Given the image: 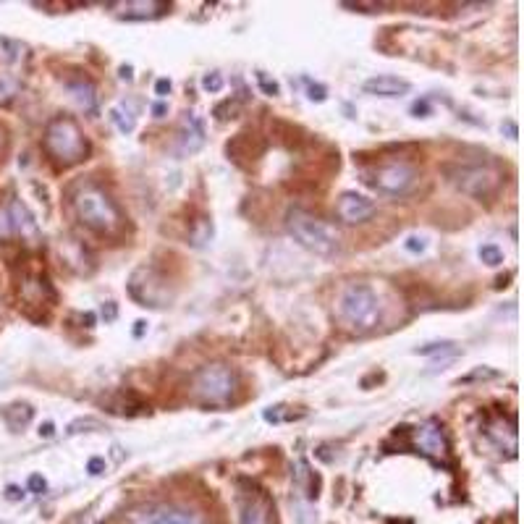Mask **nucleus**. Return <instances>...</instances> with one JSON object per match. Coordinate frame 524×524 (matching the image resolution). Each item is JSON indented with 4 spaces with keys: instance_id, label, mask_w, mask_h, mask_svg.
<instances>
[{
    "instance_id": "18",
    "label": "nucleus",
    "mask_w": 524,
    "mask_h": 524,
    "mask_svg": "<svg viewBox=\"0 0 524 524\" xmlns=\"http://www.w3.org/2000/svg\"><path fill=\"white\" fill-rule=\"evenodd\" d=\"M3 414H6V422L14 430L27 428L29 422H32V409H29L27 404H16V407H8Z\"/></svg>"
},
{
    "instance_id": "26",
    "label": "nucleus",
    "mask_w": 524,
    "mask_h": 524,
    "mask_svg": "<svg viewBox=\"0 0 524 524\" xmlns=\"http://www.w3.org/2000/svg\"><path fill=\"white\" fill-rule=\"evenodd\" d=\"M14 228H11V218H8V210H0V236H11Z\"/></svg>"
},
{
    "instance_id": "3",
    "label": "nucleus",
    "mask_w": 524,
    "mask_h": 524,
    "mask_svg": "<svg viewBox=\"0 0 524 524\" xmlns=\"http://www.w3.org/2000/svg\"><path fill=\"white\" fill-rule=\"evenodd\" d=\"M45 147L61 166H76L90 152V142L82 134L79 124L69 116H58L50 121L45 129Z\"/></svg>"
},
{
    "instance_id": "1",
    "label": "nucleus",
    "mask_w": 524,
    "mask_h": 524,
    "mask_svg": "<svg viewBox=\"0 0 524 524\" xmlns=\"http://www.w3.org/2000/svg\"><path fill=\"white\" fill-rule=\"evenodd\" d=\"M336 315L344 328L354 333H367L378 328L383 310L380 299L367 283H349L341 289L336 299Z\"/></svg>"
},
{
    "instance_id": "22",
    "label": "nucleus",
    "mask_w": 524,
    "mask_h": 524,
    "mask_svg": "<svg viewBox=\"0 0 524 524\" xmlns=\"http://www.w3.org/2000/svg\"><path fill=\"white\" fill-rule=\"evenodd\" d=\"M202 87H205L207 92H221L223 90V76L221 74H207L205 79H202Z\"/></svg>"
},
{
    "instance_id": "9",
    "label": "nucleus",
    "mask_w": 524,
    "mask_h": 524,
    "mask_svg": "<svg viewBox=\"0 0 524 524\" xmlns=\"http://www.w3.org/2000/svg\"><path fill=\"white\" fill-rule=\"evenodd\" d=\"M375 210H378L375 202L370 200V197H365V194H357V192L341 194L336 202L338 221L349 223V226H357V223L370 221V218L375 215Z\"/></svg>"
},
{
    "instance_id": "35",
    "label": "nucleus",
    "mask_w": 524,
    "mask_h": 524,
    "mask_svg": "<svg viewBox=\"0 0 524 524\" xmlns=\"http://www.w3.org/2000/svg\"><path fill=\"white\" fill-rule=\"evenodd\" d=\"M414 113H428V105L417 103V105H414Z\"/></svg>"
},
{
    "instance_id": "25",
    "label": "nucleus",
    "mask_w": 524,
    "mask_h": 524,
    "mask_svg": "<svg viewBox=\"0 0 524 524\" xmlns=\"http://www.w3.org/2000/svg\"><path fill=\"white\" fill-rule=\"evenodd\" d=\"M493 378H498V373L496 370H475V373L472 375H467V378H464V383H469V380H493Z\"/></svg>"
},
{
    "instance_id": "2",
    "label": "nucleus",
    "mask_w": 524,
    "mask_h": 524,
    "mask_svg": "<svg viewBox=\"0 0 524 524\" xmlns=\"http://www.w3.org/2000/svg\"><path fill=\"white\" fill-rule=\"evenodd\" d=\"M76 218L100 236H118L124 231V213L100 187H82L74 194Z\"/></svg>"
},
{
    "instance_id": "33",
    "label": "nucleus",
    "mask_w": 524,
    "mask_h": 524,
    "mask_svg": "<svg viewBox=\"0 0 524 524\" xmlns=\"http://www.w3.org/2000/svg\"><path fill=\"white\" fill-rule=\"evenodd\" d=\"M6 496H8V501H19V498L24 496V493H21V490L16 488V485H11V488L6 490Z\"/></svg>"
},
{
    "instance_id": "15",
    "label": "nucleus",
    "mask_w": 524,
    "mask_h": 524,
    "mask_svg": "<svg viewBox=\"0 0 524 524\" xmlns=\"http://www.w3.org/2000/svg\"><path fill=\"white\" fill-rule=\"evenodd\" d=\"M66 90L71 92V97H74L76 105H79L84 113H92L97 108L95 87H92L90 82H69L66 84Z\"/></svg>"
},
{
    "instance_id": "13",
    "label": "nucleus",
    "mask_w": 524,
    "mask_h": 524,
    "mask_svg": "<svg viewBox=\"0 0 524 524\" xmlns=\"http://www.w3.org/2000/svg\"><path fill=\"white\" fill-rule=\"evenodd\" d=\"M414 441H417V446H420L425 454L446 456V451H449V443H446L443 428H438L435 422H428V425L417 428V433H414Z\"/></svg>"
},
{
    "instance_id": "6",
    "label": "nucleus",
    "mask_w": 524,
    "mask_h": 524,
    "mask_svg": "<svg viewBox=\"0 0 524 524\" xmlns=\"http://www.w3.org/2000/svg\"><path fill=\"white\" fill-rule=\"evenodd\" d=\"M129 524H205V519L184 506H142L131 511Z\"/></svg>"
},
{
    "instance_id": "31",
    "label": "nucleus",
    "mask_w": 524,
    "mask_h": 524,
    "mask_svg": "<svg viewBox=\"0 0 524 524\" xmlns=\"http://www.w3.org/2000/svg\"><path fill=\"white\" fill-rule=\"evenodd\" d=\"M155 92H158L160 97H166L168 92H171V82H168V79H160V82L155 84Z\"/></svg>"
},
{
    "instance_id": "23",
    "label": "nucleus",
    "mask_w": 524,
    "mask_h": 524,
    "mask_svg": "<svg viewBox=\"0 0 524 524\" xmlns=\"http://www.w3.org/2000/svg\"><path fill=\"white\" fill-rule=\"evenodd\" d=\"M257 82H260V87H262V92H265V95H270V97L278 95V84L270 82L265 74H257Z\"/></svg>"
},
{
    "instance_id": "28",
    "label": "nucleus",
    "mask_w": 524,
    "mask_h": 524,
    "mask_svg": "<svg viewBox=\"0 0 524 524\" xmlns=\"http://www.w3.org/2000/svg\"><path fill=\"white\" fill-rule=\"evenodd\" d=\"M29 490H32V493H42V490H45V480H42L40 475H32L29 477Z\"/></svg>"
},
{
    "instance_id": "4",
    "label": "nucleus",
    "mask_w": 524,
    "mask_h": 524,
    "mask_svg": "<svg viewBox=\"0 0 524 524\" xmlns=\"http://www.w3.org/2000/svg\"><path fill=\"white\" fill-rule=\"evenodd\" d=\"M286 228L294 236V242H299L304 249L315 252V255L331 257L341 247V234L336 231V226L320 221V218H315L310 213H302V210H294L289 215Z\"/></svg>"
},
{
    "instance_id": "32",
    "label": "nucleus",
    "mask_w": 524,
    "mask_h": 524,
    "mask_svg": "<svg viewBox=\"0 0 524 524\" xmlns=\"http://www.w3.org/2000/svg\"><path fill=\"white\" fill-rule=\"evenodd\" d=\"M310 97H312V100H318V103H323L325 90H323V87H310Z\"/></svg>"
},
{
    "instance_id": "16",
    "label": "nucleus",
    "mask_w": 524,
    "mask_h": 524,
    "mask_svg": "<svg viewBox=\"0 0 524 524\" xmlns=\"http://www.w3.org/2000/svg\"><path fill=\"white\" fill-rule=\"evenodd\" d=\"M168 3H126V19H155V16L166 14Z\"/></svg>"
},
{
    "instance_id": "21",
    "label": "nucleus",
    "mask_w": 524,
    "mask_h": 524,
    "mask_svg": "<svg viewBox=\"0 0 524 524\" xmlns=\"http://www.w3.org/2000/svg\"><path fill=\"white\" fill-rule=\"evenodd\" d=\"M111 118H113V124L118 126V129L124 131V134H129V131H134V118H124V113L118 111H111Z\"/></svg>"
},
{
    "instance_id": "19",
    "label": "nucleus",
    "mask_w": 524,
    "mask_h": 524,
    "mask_svg": "<svg viewBox=\"0 0 524 524\" xmlns=\"http://www.w3.org/2000/svg\"><path fill=\"white\" fill-rule=\"evenodd\" d=\"M480 260H483L485 265H490V268H496V265L504 262V252H501L496 244H483V247H480Z\"/></svg>"
},
{
    "instance_id": "11",
    "label": "nucleus",
    "mask_w": 524,
    "mask_h": 524,
    "mask_svg": "<svg viewBox=\"0 0 524 524\" xmlns=\"http://www.w3.org/2000/svg\"><path fill=\"white\" fill-rule=\"evenodd\" d=\"M242 524H276V511L265 493H249L242 501Z\"/></svg>"
},
{
    "instance_id": "14",
    "label": "nucleus",
    "mask_w": 524,
    "mask_h": 524,
    "mask_svg": "<svg viewBox=\"0 0 524 524\" xmlns=\"http://www.w3.org/2000/svg\"><path fill=\"white\" fill-rule=\"evenodd\" d=\"M8 218H11V228H14L16 234H21L29 242H35L37 236H40V228H37V221L29 215V210L21 205L19 200L11 202V210H8Z\"/></svg>"
},
{
    "instance_id": "24",
    "label": "nucleus",
    "mask_w": 524,
    "mask_h": 524,
    "mask_svg": "<svg viewBox=\"0 0 524 524\" xmlns=\"http://www.w3.org/2000/svg\"><path fill=\"white\" fill-rule=\"evenodd\" d=\"M265 420L268 422L291 420V414H283V407H270V409H265Z\"/></svg>"
},
{
    "instance_id": "34",
    "label": "nucleus",
    "mask_w": 524,
    "mask_h": 524,
    "mask_svg": "<svg viewBox=\"0 0 524 524\" xmlns=\"http://www.w3.org/2000/svg\"><path fill=\"white\" fill-rule=\"evenodd\" d=\"M53 433H56V428H53V422H45L40 428V435H45V438H53Z\"/></svg>"
},
{
    "instance_id": "12",
    "label": "nucleus",
    "mask_w": 524,
    "mask_h": 524,
    "mask_svg": "<svg viewBox=\"0 0 524 524\" xmlns=\"http://www.w3.org/2000/svg\"><path fill=\"white\" fill-rule=\"evenodd\" d=\"M412 90V84L407 79H399V76L391 74H380L367 79L365 82V92L367 95H378V97H401L407 95Z\"/></svg>"
},
{
    "instance_id": "36",
    "label": "nucleus",
    "mask_w": 524,
    "mask_h": 524,
    "mask_svg": "<svg viewBox=\"0 0 524 524\" xmlns=\"http://www.w3.org/2000/svg\"><path fill=\"white\" fill-rule=\"evenodd\" d=\"M121 79H131V69H121Z\"/></svg>"
},
{
    "instance_id": "27",
    "label": "nucleus",
    "mask_w": 524,
    "mask_h": 524,
    "mask_svg": "<svg viewBox=\"0 0 524 524\" xmlns=\"http://www.w3.org/2000/svg\"><path fill=\"white\" fill-rule=\"evenodd\" d=\"M404 247H407L409 252H414V255H417V252H422V249H425V239H420V236H409Z\"/></svg>"
},
{
    "instance_id": "17",
    "label": "nucleus",
    "mask_w": 524,
    "mask_h": 524,
    "mask_svg": "<svg viewBox=\"0 0 524 524\" xmlns=\"http://www.w3.org/2000/svg\"><path fill=\"white\" fill-rule=\"evenodd\" d=\"M210 239H213V221H210V218H197V221L192 223V231H189L192 247H205Z\"/></svg>"
},
{
    "instance_id": "30",
    "label": "nucleus",
    "mask_w": 524,
    "mask_h": 524,
    "mask_svg": "<svg viewBox=\"0 0 524 524\" xmlns=\"http://www.w3.org/2000/svg\"><path fill=\"white\" fill-rule=\"evenodd\" d=\"M14 95V84L11 82H3V79H0V100H8V97Z\"/></svg>"
},
{
    "instance_id": "8",
    "label": "nucleus",
    "mask_w": 524,
    "mask_h": 524,
    "mask_svg": "<svg viewBox=\"0 0 524 524\" xmlns=\"http://www.w3.org/2000/svg\"><path fill=\"white\" fill-rule=\"evenodd\" d=\"M454 184L462 189V192L472 194V197H488L490 192H496L498 173L490 171V168L467 166L459 168V173L454 176Z\"/></svg>"
},
{
    "instance_id": "29",
    "label": "nucleus",
    "mask_w": 524,
    "mask_h": 524,
    "mask_svg": "<svg viewBox=\"0 0 524 524\" xmlns=\"http://www.w3.org/2000/svg\"><path fill=\"white\" fill-rule=\"evenodd\" d=\"M87 469H90V475H103L105 462H103V459H90V464H87Z\"/></svg>"
},
{
    "instance_id": "7",
    "label": "nucleus",
    "mask_w": 524,
    "mask_h": 524,
    "mask_svg": "<svg viewBox=\"0 0 524 524\" xmlns=\"http://www.w3.org/2000/svg\"><path fill=\"white\" fill-rule=\"evenodd\" d=\"M414 181H417V168L399 160V163H386V166L375 168L370 184L383 194H404L412 189Z\"/></svg>"
},
{
    "instance_id": "10",
    "label": "nucleus",
    "mask_w": 524,
    "mask_h": 524,
    "mask_svg": "<svg viewBox=\"0 0 524 524\" xmlns=\"http://www.w3.org/2000/svg\"><path fill=\"white\" fill-rule=\"evenodd\" d=\"M202 145H205V124H202L200 116L189 113L181 124L179 134H176V152L179 155H194L197 150H202Z\"/></svg>"
},
{
    "instance_id": "20",
    "label": "nucleus",
    "mask_w": 524,
    "mask_h": 524,
    "mask_svg": "<svg viewBox=\"0 0 524 524\" xmlns=\"http://www.w3.org/2000/svg\"><path fill=\"white\" fill-rule=\"evenodd\" d=\"M449 349H454V344H451V341H441V344L420 346L417 354H422V357H433V354H443V352H449Z\"/></svg>"
},
{
    "instance_id": "5",
    "label": "nucleus",
    "mask_w": 524,
    "mask_h": 524,
    "mask_svg": "<svg viewBox=\"0 0 524 524\" xmlns=\"http://www.w3.org/2000/svg\"><path fill=\"white\" fill-rule=\"evenodd\" d=\"M194 399L207 404V407H223L234 399L236 393V373L228 365L213 362V365L200 367L192 378Z\"/></svg>"
}]
</instances>
